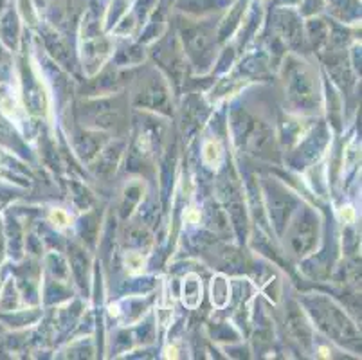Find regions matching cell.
<instances>
[{
  "label": "cell",
  "mask_w": 362,
  "mask_h": 360,
  "mask_svg": "<svg viewBox=\"0 0 362 360\" xmlns=\"http://www.w3.org/2000/svg\"><path fill=\"white\" fill-rule=\"evenodd\" d=\"M340 218H342L344 224H351L355 220V209L351 206H344L340 209Z\"/></svg>",
  "instance_id": "277c9868"
},
{
  "label": "cell",
  "mask_w": 362,
  "mask_h": 360,
  "mask_svg": "<svg viewBox=\"0 0 362 360\" xmlns=\"http://www.w3.org/2000/svg\"><path fill=\"white\" fill-rule=\"evenodd\" d=\"M164 356H166V358H177V356H179V355H177V348H175V346H168L164 350Z\"/></svg>",
  "instance_id": "5b68a950"
},
{
  "label": "cell",
  "mask_w": 362,
  "mask_h": 360,
  "mask_svg": "<svg viewBox=\"0 0 362 360\" xmlns=\"http://www.w3.org/2000/svg\"><path fill=\"white\" fill-rule=\"evenodd\" d=\"M188 220H189V222H193V224H195V222H198V220H200V214H198L197 211H189V214H188Z\"/></svg>",
  "instance_id": "8992f818"
},
{
  "label": "cell",
  "mask_w": 362,
  "mask_h": 360,
  "mask_svg": "<svg viewBox=\"0 0 362 360\" xmlns=\"http://www.w3.org/2000/svg\"><path fill=\"white\" fill-rule=\"evenodd\" d=\"M204 160L206 164H209L211 168H216L222 160V148H220V144L215 142V140H209L206 142L204 146Z\"/></svg>",
  "instance_id": "6da1fadb"
},
{
  "label": "cell",
  "mask_w": 362,
  "mask_h": 360,
  "mask_svg": "<svg viewBox=\"0 0 362 360\" xmlns=\"http://www.w3.org/2000/svg\"><path fill=\"white\" fill-rule=\"evenodd\" d=\"M144 265L143 258L139 256V254H128L126 256V266H128L132 272H137V270H141Z\"/></svg>",
  "instance_id": "7a4b0ae2"
},
{
  "label": "cell",
  "mask_w": 362,
  "mask_h": 360,
  "mask_svg": "<svg viewBox=\"0 0 362 360\" xmlns=\"http://www.w3.org/2000/svg\"><path fill=\"white\" fill-rule=\"evenodd\" d=\"M51 220H53L54 224L58 225V227H65V225L69 224L67 214H65L63 211H60V209H56V211L51 212Z\"/></svg>",
  "instance_id": "3957f363"
}]
</instances>
